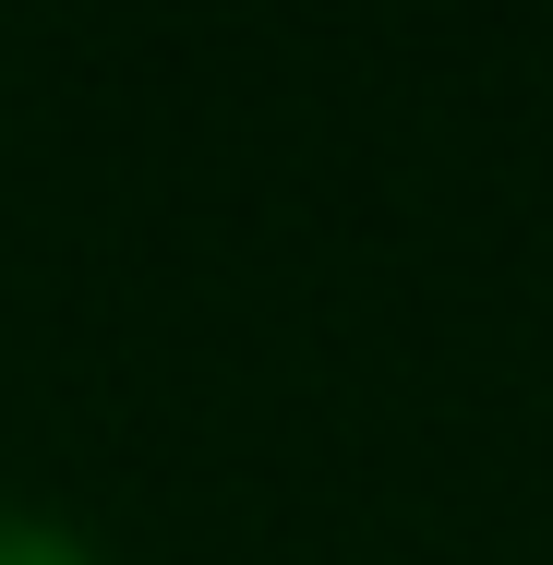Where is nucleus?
<instances>
[{"label":"nucleus","instance_id":"obj_1","mask_svg":"<svg viewBox=\"0 0 553 565\" xmlns=\"http://www.w3.org/2000/svg\"><path fill=\"white\" fill-rule=\"evenodd\" d=\"M0 565H109L85 530H61V518H24V505H0Z\"/></svg>","mask_w":553,"mask_h":565}]
</instances>
